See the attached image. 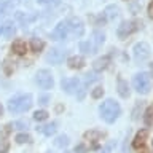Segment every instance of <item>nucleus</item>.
Listing matches in <instances>:
<instances>
[{"label": "nucleus", "mask_w": 153, "mask_h": 153, "mask_svg": "<svg viewBox=\"0 0 153 153\" xmlns=\"http://www.w3.org/2000/svg\"><path fill=\"white\" fill-rule=\"evenodd\" d=\"M10 150V143L7 140H0V153H8Z\"/></svg>", "instance_id": "nucleus-36"}, {"label": "nucleus", "mask_w": 153, "mask_h": 153, "mask_svg": "<svg viewBox=\"0 0 153 153\" xmlns=\"http://www.w3.org/2000/svg\"><path fill=\"white\" fill-rule=\"evenodd\" d=\"M48 118V112L46 110H37L35 113H33V120L35 121H43V120Z\"/></svg>", "instance_id": "nucleus-26"}, {"label": "nucleus", "mask_w": 153, "mask_h": 153, "mask_svg": "<svg viewBox=\"0 0 153 153\" xmlns=\"http://www.w3.org/2000/svg\"><path fill=\"white\" fill-rule=\"evenodd\" d=\"M30 48L33 53H38L42 51L43 48H45V43H43V40H40V38H32L30 40Z\"/></svg>", "instance_id": "nucleus-22"}, {"label": "nucleus", "mask_w": 153, "mask_h": 153, "mask_svg": "<svg viewBox=\"0 0 153 153\" xmlns=\"http://www.w3.org/2000/svg\"><path fill=\"white\" fill-rule=\"evenodd\" d=\"M100 137H102V134L99 131H86L85 132V139L86 140H91V142H97V140H100Z\"/></svg>", "instance_id": "nucleus-23"}, {"label": "nucleus", "mask_w": 153, "mask_h": 153, "mask_svg": "<svg viewBox=\"0 0 153 153\" xmlns=\"http://www.w3.org/2000/svg\"><path fill=\"white\" fill-rule=\"evenodd\" d=\"M11 51L14 53V54H18V56H24V54H26V51H27L26 42L21 40V38L14 40V42H13V45H11Z\"/></svg>", "instance_id": "nucleus-12"}, {"label": "nucleus", "mask_w": 153, "mask_h": 153, "mask_svg": "<svg viewBox=\"0 0 153 153\" xmlns=\"http://www.w3.org/2000/svg\"><path fill=\"white\" fill-rule=\"evenodd\" d=\"M32 107V96L30 94H18L8 100V110L11 113H24Z\"/></svg>", "instance_id": "nucleus-2"}, {"label": "nucleus", "mask_w": 153, "mask_h": 153, "mask_svg": "<svg viewBox=\"0 0 153 153\" xmlns=\"http://www.w3.org/2000/svg\"><path fill=\"white\" fill-rule=\"evenodd\" d=\"M147 137H148V131H147V129H140V131L136 134V137H134L132 147H134V148H140L143 143H145Z\"/></svg>", "instance_id": "nucleus-13"}, {"label": "nucleus", "mask_w": 153, "mask_h": 153, "mask_svg": "<svg viewBox=\"0 0 153 153\" xmlns=\"http://www.w3.org/2000/svg\"><path fill=\"white\" fill-rule=\"evenodd\" d=\"M129 10H131V13H134V14L140 11V5H139L137 0H131V2H129Z\"/></svg>", "instance_id": "nucleus-32"}, {"label": "nucleus", "mask_w": 153, "mask_h": 153, "mask_svg": "<svg viewBox=\"0 0 153 153\" xmlns=\"http://www.w3.org/2000/svg\"><path fill=\"white\" fill-rule=\"evenodd\" d=\"M142 105H143V102H137V104H136V107H134V110H132V120H139V115H140Z\"/></svg>", "instance_id": "nucleus-33"}, {"label": "nucleus", "mask_w": 153, "mask_h": 153, "mask_svg": "<svg viewBox=\"0 0 153 153\" xmlns=\"http://www.w3.org/2000/svg\"><path fill=\"white\" fill-rule=\"evenodd\" d=\"M148 16L153 19V0L150 2V5H148Z\"/></svg>", "instance_id": "nucleus-40"}, {"label": "nucleus", "mask_w": 153, "mask_h": 153, "mask_svg": "<svg viewBox=\"0 0 153 153\" xmlns=\"http://www.w3.org/2000/svg\"><path fill=\"white\" fill-rule=\"evenodd\" d=\"M67 64H69L70 69H81L85 65V59L81 56H72Z\"/></svg>", "instance_id": "nucleus-18"}, {"label": "nucleus", "mask_w": 153, "mask_h": 153, "mask_svg": "<svg viewBox=\"0 0 153 153\" xmlns=\"http://www.w3.org/2000/svg\"><path fill=\"white\" fill-rule=\"evenodd\" d=\"M118 94L121 97H128L129 96V86L123 78H118Z\"/></svg>", "instance_id": "nucleus-19"}, {"label": "nucleus", "mask_w": 153, "mask_h": 153, "mask_svg": "<svg viewBox=\"0 0 153 153\" xmlns=\"http://www.w3.org/2000/svg\"><path fill=\"white\" fill-rule=\"evenodd\" d=\"M85 150H86V148H85L83 143H80V145L75 147V152H76V153H85Z\"/></svg>", "instance_id": "nucleus-39"}, {"label": "nucleus", "mask_w": 153, "mask_h": 153, "mask_svg": "<svg viewBox=\"0 0 153 153\" xmlns=\"http://www.w3.org/2000/svg\"><path fill=\"white\" fill-rule=\"evenodd\" d=\"M2 113H3V107L0 105V117H2Z\"/></svg>", "instance_id": "nucleus-43"}, {"label": "nucleus", "mask_w": 153, "mask_h": 153, "mask_svg": "<svg viewBox=\"0 0 153 153\" xmlns=\"http://www.w3.org/2000/svg\"><path fill=\"white\" fill-rule=\"evenodd\" d=\"M29 128V121L27 120H19V121L13 123V129H27Z\"/></svg>", "instance_id": "nucleus-27"}, {"label": "nucleus", "mask_w": 153, "mask_h": 153, "mask_svg": "<svg viewBox=\"0 0 153 153\" xmlns=\"http://www.w3.org/2000/svg\"><path fill=\"white\" fill-rule=\"evenodd\" d=\"M134 89L137 91L139 94H147L150 91V75L142 72V74H137L132 80Z\"/></svg>", "instance_id": "nucleus-3"}, {"label": "nucleus", "mask_w": 153, "mask_h": 153, "mask_svg": "<svg viewBox=\"0 0 153 153\" xmlns=\"http://www.w3.org/2000/svg\"><path fill=\"white\" fill-rule=\"evenodd\" d=\"M37 2H38V3H43V5H45V3H50L51 0H37Z\"/></svg>", "instance_id": "nucleus-41"}, {"label": "nucleus", "mask_w": 153, "mask_h": 153, "mask_svg": "<svg viewBox=\"0 0 153 153\" xmlns=\"http://www.w3.org/2000/svg\"><path fill=\"white\" fill-rule=\"evenodd\" d=\"M93 37H94V51H97L105 42V33L102 30H94Z\"/></svg>", "instance_id": "nucleus-17"}, {"label": "nucleus", "mask_w": 153, "mask_h": 153, "mask_svg": "<svg viewBox=\"0 0 153 153\" xmlns=\"http://www.w3.org/2000/svg\"><path fill=\"white\" fill-rule=\"evenodd\" d=\"M14 19H16L18 22H21L22 26H27V24L33 22L37 19V14L33 13H24V11H18L16 14H14Z\"/></svg>", "instance_id": "nucleus-11"}, {"label": "nucleus", "mask_w": 153, "mask_h": 153, "mask_svg": "<svg viewBox=\"0 0 153 153\" xmlns=\"http://www.w3.org/2000/svg\"><path fill=\"white\" fill-rule=\"evenodd\" d=\"M102 94H104V89L100 88V86H97V88H94L93 91H91V96H93L94 99H99V97H102Z\"/></svg>", "instance_id": "nucleus-35"}, {"label": "nucleus", "mask_w": 153, "mask_h": 153, "mask_svg": "<svg viewBox=\"0 0 153 153\" xmlns=\"http://www.w3.org/2000/svg\"><path fill=\"white\" fill-rule=\"evenodd\" d=\"M14 140L18 143H27V142H30V136H27V134H18Z\"/></svg>", "instance_id": "nucleus-34"}, {"label": "nucleus", "mask_w": 153, "mask_h": 153, "mask_svg": "<svg viewBox=\"0 0 153 153\" xmlns=\"http://www.w3.org/2000/svg\"><path fill=\"white\" fill-rule=\"evenodd\" d=\"M143 121H145L147 126H152L153 124V107H148L145 110V115H143Z\"/></svg>", "instance_id": "nucleus-24"}, {"label": "nucleus", "mask_w": 153, "mask_h": 153, "mask_svg": "<svg viewBox=\"0 0 153 153\" xmlns=\"http://www.w3.org/2000/svg\"><path fill=\"white\" fill-rule=\"evenodd\" d=\"M54 145H56V147H67V145H69V137L62 134V136H59V137L54 140Z\"/></svg>", "instance_id": "nucleus-25"}, {"label": "nucleus", "mask_w": 153, "mask_h": 153, "mask_svg": "<svg viewBox=\"0 0 153 153\" xmlns=\"http://www.w3.org/2000/svg\"><path fill=\"white\" fill-rule=\"evenodd\" d=\"M80 50L83 51L85 54H91V53H94V50L91 48V45H89L88 42H81L80 43Z\"/></svg>", "instance_id": "nucleus-30"}, {"label": "nucleus", "mask_w": 153, "mask_h": 153, "mask_svg": "<svg viewBox=\"0 0 153 153\" xmlns=\"http://www.w3.org/2000/svg\"><path fill=\"white\" fill-rule=\"evenodd\" d=\"M140 153H148V150H145V148H140Z\"/></svg>", "instance_id": "nucleus-42"}, {"label": "nucleus", "mask_w": 153, "mask_h": 153, "mask_svg": "<svg viewBox=\"0 0 153 153\" xmlns=\"http://www.w3.org/2000/svg\"><path fill=\"white\" fill-rule=\"evenodd\" d=\"M118 14H120V8L117 7V5H108V7L105 8V16H107L108 19L118 18Z\"/></svg>", "instance_id": "nucleus-21"}, {"label": "nucleus", "mask_w": 153, "mask_h": 153, "mask_svg": "<svg viewBox=\"0 0 153 153\" xmlns=\"http://www.w3.org/2000/svg\"><path fill=\"white\" fill-rule=\"evenodd\" d=\"M152 72H153V64H152Z\"/></svg>", "instance_id": "nucleus-44"}, {"label": "nucleus", "mask_w": 153, "mask_h": 153, "mask_svg": "<svg viewBox=\"0 0 153 153\" xmlns=\"http://www.w3.org/2000/svg\"><path fill=\"white\" fill-rule=\"evenodd\" d=\"M50 96H48V94H43V96H40V97H38V104H40V105H46L48 102H50Z\"/></svg>", "instance_id": "nucleus-37"}, {"label": "nucleus", "mask_w": 153, "mask_h": 153, "mask_svg": "<svg viewBox=\"0 0 153 153\" xmlns=\"http://www.w3.org/2000/svg\"><path fill=\"white\" fill-rule=\"evenodd\" d=\"M64 56H65V51L53 48V50L46 54V62L48 64H53V65H57V64H61V62L64 61Z\"/></svg>", "instance_id": "nucleus-8"}, {"label": "nucleus", "mask_w": 153, "mask_h": 153, "mask_svg": "<svg viewBox=\"0 0 153 153\" xmlns=\"http://www.w3.org/2000/svg\"><path fill=\"white\" fill-rule=\"evenodd\" d=\"M14 33H16V27L13 26V22H5L0 26V35H5L7 38H11Z\"/></svg>", "instance_id": "nucleus-14"}, {"label": "nucleus", "mask_w": 153, "mask_h": 153, "mask_svg": "<svg viewBox=\"0 0 153 153\" xmlns=\"http://www.w3.org/2000/svg\"><path fill=\"white\" fill-rule=\"evenodd\" d=\"M152 54V50H150V45L145 42H140V43H136L134 45V57L136 61L142 62V61H147Z\"/></svg>", "instance_id": "nucleus-5"}, {"label": "nucleus", "mask_w": 153, "mask_h": 153, "mask_svg": "<svg viewBox=\"0 0 153 153\" xmlns=\"http://www.w3.org/2000/svg\"><path fill=\"white\" fill-rule=\"evenodd\" d=\"M100 78V76L96 74V72H91V74H88L86 75V78H85V83L86 85H89V83H94V81H97Z\"/></svg>", "instance_id": "nucleus-29"}, {"label": "nucleus", "mask_w": 153, "mask_h": 153, "mask_svg": "<svg viewBox=\"0 0 153 153\" xmlns=\"http://www.w3.org/2000/svg\"><path fill=\"white\" fill-rule=\"evenodd\" d=\"M67 30H69V27H67V22H59L57 26L54 27V30H53L51 37L53 40H64V38L67 37Z\"/></svg>", "instance_id": "nucleus-10"}, {"label": "nucleus", "mask_w": 153, "mask_h": 153, "mask_svg": "<svg viewBox=\"0 0 153 153\" xmlns=\"http://www.w3.org/2000/svg\"><path fill=\"white\" fill-rule=\"evenodd\" d=\"M35 81L37 85L40 86L42 89H51L53 85H54V78H53L51 72L43 69V70H38L37 72V76H35Z\"/></svg>", "instance_id": "nucleus-4"}, {"label": "nucleus", "mask_w": 153, "mask_h": 153, "mask_svg": "<svg viewBox=\"0 0 153 153\" xmlns=\"http://www.w3.org/2000/svg\"><path fill=\"white\" fill-rule=\"evenodd\" d=\"M61 86L67 94H74L80 89V80L78 78H65V80H62Z\"/></svg>", "instance_id": "nucleus-9"}, {"label": "nucleus", "mask_w": 153, "mask_h": 153, "mask_svg": "<svg viewBox=\"0 0 153 153\" xmlns=\"http://www.w3.org/2000/svg\"><path fill=\"white\" fill-rule=\"evenodd\" d=\"M136 22H132V21H123L121 24L118 26V30H117V35L121 38V40H124V38H128L129 33H132L134 30H136V26H134Z\"/></svg>", "instance_id": "nucleus-7"}, {"label": "nucleus", "mask_w": 153, "mask_h": 153, "mask_svg": "<svg viewBox=\"0 0 153 153\" xmlns=\"http://www.w3.org/2000/svg\"><path fill=\"white\" fill-rule=\"evenodd\" d=\"M14 5H16V2H13V0H2V2H0V14L11 11L14 8Z\"/></svg>", "instance_id": "nucleus-20"}, {"label": "nucleus", "mask_w": 153, "mask_h": 153, "mask_svg": "<svg viewBox=\"0 0 153 153\" xmlns=\"http://www.w3.org/2000/svg\"><path fill=\"white\" fill-rule=\"evenodd\" d=\"M113 145H115L113 142H108L107 145H105V147L102 148V153H112V150H113Z\"/></svg>", "instance_id": "nucleus-38"}, {"label": "nucleus", "mask_w": 153, "mask_h": 153, "mask_svg": "<svg viewBox=\"0 0 153 153\" xmlns=\"http://www.w3.org/2000/svg\"><path fill=\"white\" fill-rule=\"evenodd\" d=\"M99 113H100V118H102L104 121L113 123L115 120L120 117V113H121V107H120V104L117 102V100L107 99L99 107Z\"/></svg>", "instance_id": "nucleus-1"}, {"label": "nucleus", "mask_w": 153, "mask_h": 153, "mask_svg": "<svg viewBox=\"0 0 153 153\" xmlns=\"http://www.w3.org/2000/svg\"><path fill=\"white\" fill-rule=\"evenodd\" d=\"M67 27H69V30H70V33L74 37H81L85 33V24H83V21H81L80 18H70L69 21H67Z\"/></svg>", "instance_id": "nucleus-6"}, {"label": "nucleus", "mask_w": 153, "mask_h": 153, "mask_svg": "<svg viewBox=\"0 0 153 153\" xmlns=\"http://www.w3.org/2000/svg\"><path fill=\"white\" fill-rule=\"evenodd\" d=\"M11 129H13V124L10 123V124H5V126L0 129V137L5 139V137H8V134L11 132Z\"/></svg>", "instance_id": "nucleus-28"}, {"label": "nucleus", "mask_w": 153, "mask_h": 153, "mask_svg": "<svg viewBox=\"0 0 153 153\" xmlns=\"http://www.w3.org/2000/svg\"><path fill=\"white\" fill-rule=\"evenodd\" d=\"M108 62H110V57L108 56H104V57H99V59H96L94 61V70L96 72H99V70H104V69H107L108 67Z\"/></svg>", "instance_id": "nucleus-16"}, {"label": "nucleus", "mask_w": 153, "mask_h": 153, "mask_svg": "<svg viewBox=\"0 0 153 153\" xmlns=\"http://www.w3.org/2000/svg\"><path fill=\"white\" fill-rule=\"evenodd\" d=\"M13 64H11V61L10 59H5V62H3V70H5V74L7 75H11L13 74Z\"/></svg>", "instance_id": "nucleus-31"}, {"label": "nucleus", "mask_w": 153, "mask_h": 153, "mask_svg": "<svg viewBox=\"0 0 153 153\" xmlns=\"http://www.w3.org/2000/svg\"><path fill=\"white\" fill-rule=\"evenodd\" d=\"M37 129H38L40 132H43L45 136H53V134L57 131V123H56V121H51V123L45 124V126H38Z\"/></svg>", "instance_id": "nucleus-15"}]
</instances>
